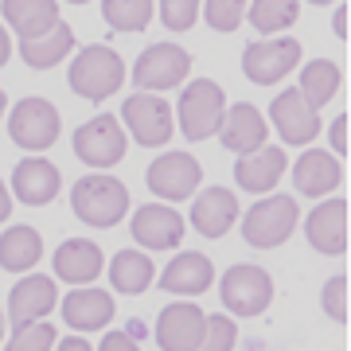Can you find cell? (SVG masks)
<instances>
[{
  "label": "cell",
  "mask_w": 351,
  "mask_h": 351,
  "mask_svg": "<svg viewBox=\"0 0 351 351\" xmlns=\"http://www.w3.org/2000/svg\"><path fill=\"white\" fill-rule=\"evenodd\" d=\"M8 55H12V43H8V32H4V24H0V66L8 63Z\"/></svg>",
  "instance_id": "obj_41"
},
{
  "label": "cell",
  "mask_w": 351,
  "mask_h": 351,
  "mask_svg": "<svg viewBox=\"0 0 351 351\" xmlns=\"http://www.w3.org/2000/svg\"><path fill=\"white\" fill-rule=\"evenodd\" d=\"M332 27H336V36H348V12H343V8L332 16Z\"/></svg>",
  "instance_id": "obj_42"
},
{
  "label": "cell",
  "mask_w": 351,
  "mask_h": 351,
  "mask_svg": "<svg viewBox=\"0 0 351 351\" xmlns=\"http://www.w3.org/2000/svg\"><path fill=\"white\" fill-rule=\"evenodd\" d=\"M176 117H180V129L188 141H207L219 133L223 125V113H226V98H223V86L211 82V78H195L184 86L180 94V106H176Z\"/></svg>",
  "instance_id": "obj_3"
},
{
  "label": "cell",
  "mask_w": 351,
  "mask_h": 351,
  "mask_svg": "<svg viewBox=\"0 0 351 351\" xmlns=\"http://www.w3.org/2000/svg\"><path fill=\"white\" fill-rule=\"evenodd\" d=\"M71 90H75L78 98H90V101H101L117 94L121 82H125V63H121V55L106 43H94V47L78 51L75 63H71Z\"/></svg>",
  "instance_id": "obj_2"
},
{
  "label": "cell",
  "mask_w": 351,
  "mask_h": 351,
  "mask_svg": "<svg viewBox=\"0 0 351 351\" xmlns=\"http://www.w3.org/2000/svg\"><path fill=\"white\" fill-rule=\"evenodd\" d=\"M59 304V293H55V281L43 274H27L24 281H16V289L8 293V320L12 328L36 324Z\"/></svg>",
  "instance_id": "obj_14"
},
{
  "label": "cell",
  "mask_w": 351,
  "mask_h": 351,
  "mask_svg": "<svg viewBox=\"0 0 351 351\" xmlns=\"http://www.w3.org/2000/svg\"><path fill=\"white\" fill-rule=\"evenodd\" d=\"M59 110L47 98H24L16 101V110L8 113V137L27 152H43L59 141Z\"/></svg>",
  "instance_id": "obj_6"
},
{
  "label": "cell",
  "mask_w": 351,
  "mask_h": 351,
  "mask_svg": "<svg viewBox=\"0 0 351 351\" xmlns=\"http://www.w3.org/2000/svg\"><path fill=\"white\" fill-rule=\"evenodd\" d=\"M308 4H332V0H308Z\"/></svg>",
  "instance_id": "obj_46"
},
{
  "label": "cell",
  "mask_w": 351,
  "mask_h": 351,
  "mask_svg": "<svg viewBox=\"0 0 351 351\" xmlns=\"http://www.w3.org/2000/svg\"><path fill=\"white\" fill-rule=\"evenodd\" d=\"M246 4L250 0H207V24L215 32H234L246 16Z\"/></svg>",
  "instance_id": "obj_34"
},
{
  "label": "cell",
  "mask_w": 351,
  "mask_h": 351,
  "mask_svg": "<svg viewBox=\"0 0 351 351\" xmlns=\"http://www.w3.org/2000/svg\"><path fill=\"white\" fill-rule=\"evenodd\" d=\"M219 137L230 152H254L262 149L265 137H269V125H265V117L254 110L250 101H239V106H230L223 113V125H219Z\"/></svg>",
  "instance_id": "obj_19"
},
{
  "label": "cell",
  "mask_w": 351,
  "mask_h": 351,
  "mask_svg": "<svg viewBox=\"0 0 351 351\" xmlns=\"http://www.w3.org/2000/svg\"><path fill=\"white\" fill-rule=\"evenodd\" d=\"M239 219V199L234 191L226 188H207L195 195V207H191V226L199 230L203 239H223L226 230Z\"/></svg>",
  "instance_id": "obj_21"
},
{
  "label": "cell",
  "mask_w": 351,
  "mask_h": 351,
  "mask_svg": "<svg viewBox=\"0 0 351 351\" xmlns=\"http://www.w3.org/2000/svg\"><path fill=\"white\" fill-rule=\"evenodd\" d=\"M339 82H343V75H339V66L332 63V59H313V63H304V71H301L297 94H301L313 110H320V106H328V101L336 98Z\"/></svg>",
  "instance_id": "obj_29"
},
{
  "label": "cell",
  "mask_w": 351,
  "mask_h": 351,
  "mask_svg": "<svg viewBox=\"0 0 351 351\" xmlns=\"http://www.w3.org/2000/svg\"><path fill=\"white\" fill-rule=\"evenodd\" d=\"M55 348V328L36 320V324L16 328L12 339H8V351H51Z\"/></svg>",
  "instance_id": "obj_33"
},
{
  "label": "cell",
  "mask_w": 351,
  "mask_h": 351,
  "mask_svg": "<svg viewBox=\"0 0 351 351\" xmlns=\"http://www.w3.org/2000/svg\"><path fill=\"white\" fill-rule=\"evenodd\" d=\"M219 293H223V304L234 316H258L274 301V281L258 265H234V269H226Z\"/></svg>",
  "instance_id": "obj_10"
},
{
  "label": "cell",
  "mask_w": 351,
  "mask_h": 351,
  "mask_svg": "<svg viewBox=\"0 0 351 351\" xmlns=\"http://www.w3.org/2000/svg\"><path fill=\"white\" fill-rule=\"evenodd\" d=\"M269 117H274V125L285 145H313L316 133H320V117L297 90L277 94L274 106H269Z\"/></svg>",
  "instance_id": "obj_13"
},
{
  "label": "cell",
  "mask_w": 351,
  "mask_h": 351,
  "mask_svg": "<svg viewBox=\"0 0 351 351\" xmlns=\"http://www.w3.org/2000/svg\"><path fill=\"white\" fill-rule=\"evenodd\" d=\"M343 289H348V281L343 277H332L324 285V308L332 320H348V304H343Z\"/></svg>",
  "instance_id": "obj_36"
},
{
  "label": "cell",
  "mask_w": 351,
  "mask_h": 351,
  "mask_svg": "<svg viewBox=\"0 0 351 351\" xmlns=\"http://www.w3.org/2000/svg\"><path fill=\"white\" fill-rule=\"evenodd\" d=\"M8 215H12V195H8L4 180H0V223H8Z\"/></svg>",
  "instance_id": "obj_40"
},
{
  "label": "cell",
  "mask_w": 351,
  "mask_h": 351,
  "mask_svg": "<svg viewBox=\"0 0 351 351\" xmlns=\"http://www.w3.org/2000/svg\"><path fill=\"white\" fill-rule=\"evenodd\" d=\"M101 250L98 242H86V239H71L55 250V274L71 281V285H90L94 277L101 274Z\"/></svg>",
  "instance_id": "obj_24"
},
{
  "label": "cell",
  "mask_w": 351,
  "mask_h": 351,
  "mask_svg": "<svg viewBox=\"0 0 351 351\" xmlns=\"http://www.w3.org/2000/svg\"><path fill=\"white\" fill-rule=\"evenodd\" d=\"M301 63V43L297 39H262L242 51V71L258 86H274Z\"/></svg>",
  "instance_id": "obj_11"
},
{
  "label": "cell",
  "mask_w": 351,
  "mask_h": 351,
  "mask_svg": "<svg viewBox=\"0 0 351 351\" xmlns=\"http://www.w3.org/2000/svg\"><path fill=\"white\" fill-rule=\"evenodd\" d=\"M339 180H343V168H339V160L324 149L301 152L297 164H293V184H297V191H301V195H313V199L336 191Z\"/></svg>",
  "instance_id": "obj_20"
},
{
  "label": "cell",
  "mask_w": 351,
  "mask_h": 351,
  "mask_svg": "<svg viewBox=\"0 0 351 351\" xmlns=\"http://www.w3.org/2000/svg\"><path fill=\"white\" fill-rule=\"evenodd\" d=\"M4 20L20 39H36L59 24L55 0H4Z\"/></svg>",
  "instance_id": "obj_25"
},
{
  "label": "cell",
  "mask_w": 351,
  "mask_h": 351,
  "mask_svg": "<svg viewBox=\"0 0 351 351\" xmlns=\"http://www.w3.org/2000/svg\"><path fill=\"white\" fill-rule=\"evenodd\" d=\"M4 106H8V98H4V90H0V117H4Z\"/></svg>",
  "instance_id": "obj_44"
},
{
  "label": "cell",
  "mask_w": 351,
  "mask_h": 351,
  "mask_svg": "<svg viewBox=\"0 0 351 351\" xmlns=\"http://www.w3.org/2000/svg\"><path fill=\"white\" fill-rule=\"evenodd\" d=\"M101 351H141V348L129 332H106L101 336Z\"/></svg>",
  "instance_id": "obj_37"
},
{
  "label": "cell",
  "mask_w": 351,
  "mask_h": 351,
  "mask_svg": "<svg viewBox=\"0 0 351 351\" xmlns=\"http://www.w3.org/2000/svg\"><path fill=\"white\" fill-rule=\"evenodd\" d=\"M304 234L313 242V250L339 258L343 246H348V203L328 199L320 207H313V215L304 219Z\"/></svg>",
  "instance_id": "obj_17"
},
{
  "label": "cell",
  "mask_w": 351,
  "mask_h": 351,
  "mask_svg": "<svg viewBox=\"0 0 351 351\" xmlns=\"http://www.w3.org/2000/svg\"><path fill=\"white\" fill-rule=\"evenodd\" d=\"M101 16L113 32H145L152 20V0H101Z\"/></svg>",
  "instance_id": "obj_31"
},
{
  "label": "cell",
  "mask_w": 351,
  "mask_h": 351,
  "mask_svg": "<svg viewBox=\"0 0 351 351\" xmlns=\"http://www.w3.org/2000/svg\"><path fill=\"white\" fill-rule=\"evenodd\" d=\"M110 281L117 293H145V289L156 281V265L149 262V254H137V250H121L113 254L110 262Z\"/></svg>",
  "instance_id": "obj_28"
},
{
  "label": "cell",
  "mask_w": 351,
  "mask_h": 351,
  "mask_svg": "<svg viewBox=\"0 0 351 351\" xmlns=\"http://www.w3.org/2000/svg\"><path fill=\"white\" fill-rule=\"evenodd\" d=\"M121 121H125V129L133 133L137 145H145V149H160V145L172 141L176 113H172V106H168L160 94H145V90H141V94L125 98V106H121Z\"/></svg>",
  "instance_id": "obj_5"
},
{
  "label": "cell",
  "mask_w": 351,
  "mask_h": 351,
  "mask_svg": "<svg viewBox=\"0 0 351 351\" xmlns=\"http://www.w3.org/2000/svg\"><path fill=\"white\" fill-rule=\"evenodd\" d=\"M0 339H4V313H0Z\"/></svg>",
  "instance_id": "obj_45"
},
{
  "label": "cell",
  "mask_w": 351,
  "mask_h": 351,
  "mask_svg": "<svg viewBox=\"0 0 351 351\" xmlns=\"http://www.w3.org/2000/svg\"><path fill=\"white\" fill-rule=\"evenodd\" d=\"M59 188H63V176H59V168L51 160H43V156H27V160L16 164L12 172V191L16 199L27 203V207H43V203H51L55 195H59Z\"/></svg>",
  "instance_id": "obj_16"
},
{
  "label": "cell",
  "mask_w": 351,
  "mask_h": 351,
  "mask_svg": "<svg viewBox=\"0 0 351 351\" xmlns=\"http://www.w3.org/2000/svg\"><path fill=\"white\" fill-rule=\"evenodd\" d=\"M149 191L156 195V199H188V195H195V188H199V180H203V168L199 160L191 156V152H164V156H156V160L149 164Z\"/></svg>",
  "instance_id": "obj_7"
},
{
  "label": "cell",
  "mask_w": 351,
  "mask_h": 351,
  "mask_svg": "<svg viewBox=\"0 0 351 351\" xmlns=\"http://www.w3.org/2000/svg\"><path fill=\"white\" fill-rule=\"evenodd\" d=\"M113 313H117V304H113L110 293H101V289H75L71 297L63 301V320L75 332H98V328H106L113 320Z\"/></svg>",
  "instance_id": "obj_23"
},
{
  "label": "cell",
  "mask_w": 351,
  "mask_h": 351,
  "mask_svg": "<svg viewBox=\"0 0 351 351\" xmlns=\"http://www.w3.org/2000/svg\"><path fill=\"white\" fill-rule=\"evenodd\" d=\"M348 152V117H336L332 121V156Z\"/></svg>",
  "instance_id": "obj_38"
},
{
  "label": "cell",
  "mask_w": 351,
  "mask_h": 351,
  "mask_svg": "<svg viewBox=\"0 0 351 351\" xmlns=\"http://www.w3.org/2000/svg\"><path fill=\"white\" fill-rule=\"evenodd\" d=\"M234 339H239V328L226 313L207 316V328H203V339L195 351H234Z\"/></svg>",
  "instance_id": "obj_32"
},
{
  "label": "cell",
  "mask_w": 351,
  "mask_h": 351,
  "mask_svg": "<svg viewBox=\"0 0 351 351\" xmlns=\"http://www.w3.org/2000/svg\"><path fill=\"white\" fill-rule=\"evenodd\" d=\"M39 258H43V239H39V230H32V226H8V230L0 234V265H4L8 274H27V269H36Z\"/></svg>",
  "instance_id": "obj_26"
},
{
  "label": "cell",
  "mask_w": 351,
  "mask_h": 351,
  "mask_svg": "<svg viewBox=\"0 0 351 351\" xmlns=\"http://www.w3.org/2000/svg\"><path fill=\"white\" fill-rule=\"evenodd\" d=\"M66 4H86V0H66Z\"/></svg>",
  "instance_id": "obj_47"
},
{
  "label": "cell",
  "mask_w": 351,
  "mask_h": 351,
  "mask_svg": "<svg viewBox=\"0 0 351 351\" xmlns=\"http://www.w3.org/2000/svg\"><path fill=\"white\" fill-rule=\"evenodd\" d=\"M289 168V156L281 149H274V145H262V149L254 152H242L239 164H234V180H239V188L246 191H274L277 180L285 176Z\"/></svg>",
  "instance_id": "obj_18"
},
{
  "label": "cell",
  "mask_w": 351,
  "mask_h": 351,
  "mask_svg": "<svg viewBox=\"0 0 351 351\" xmlns=\"http://www.w3.org/2000/svg\"><path fill=\"white\" fill-rule=\"evenodd\" d=\"M71 51H75V32H71L63 20L36 39H20V55H24V63L36 66V71H47V66L63 63Z\"/></svg>",
  "instance_id": "obj_27"
},
{
  "label": "cell",
  "mask_w": 351,
  "mask_h": 351,
  "mask_svg": "<svg viewBox=\"0 0 351 351\" xmlns=\"http://www.w3.org/2000/svg\"><path fill=\"white\" fill-rule=\"evenodd\" d=\"M191 71V55L176 43H152L145 55L133 66V86H141L145 94H156V90H172L180 86Z\"/></svg>",
  "instance_id": "obj_9"
},
{
  "label": "cell",
  "mask_w": 351,
  "mask_h": 351,
  "mask_svg": "<svg viewBox=\"0 0 351 351\" xmlns=\"http://www.w3.org/2000/svg\"><path fill=\"white\" fill-rule=\"evenodd\" d=\"M51 351H94V348H90V343H86L82 336H66L63 343H59V348H51Z\"/></svg>",
  "instance_id": "obj_39"
},
{
  "label": "cell",
  "mask_w": 351,
  "mask_h": 351,
  "mask_svg": "<svg viewBox=\"0 0 351 351\" xmlns=\"http://www.w3.org/2000/svg\"><path fill=\"white\" fill-rule=\"evenodd\" d=\"M207 328V313L191 301H176L168 304L156 320V343L160 351H195Z\"/></svg>",
  "instance_id": "obj_12"
},
{
  "label": "cell",
  "mask_w": 351,
  "mask_h": 351,
  "mask_svg": "<svg viewBox=\"0 0 351 351\" xmlns=\"http://www.w3.org/2000/svg\"><path fill=\"white\" fill-rule=\"evenodd\" d=\"M297 199H289V195H269V199L254 203L246 219H242V239L258 246V250H274L281 242L293 234V226H297Z\"/></svg>",
  "instance_id": "obj_4"
},
{
  "label": "cell",
  "mask_w": 351,
  "mask_h": 351,
  "mask_svg": "<svg viewBox=\"0 0 351 351\" xmlns=\"http://www.w3.org/2000/svg\"><path fill=\"white\" fill-rule=\"evenodd\" d=\"M250 24L262 36H277L297 24V0H250Z\"/></svg>",
  "instance_id": "obj_30"
},
{
  "label": "cell",
  "mask_w": 351,
  "mask_h": 351,
  "mask_svg": "<svg viewBox=\"0 0 351 351\" xmlns=\"http://www.w3.org/2000/svg\"><path fill=\"white\" fill-rule=\"evenodd\" d=\"M71 207L86 226H117L129 211V188L113 176H82L71 188Z\"/></svg>",
  "instance_id": "obj_1"
},
{
  "label": "cell",
  "mask_w": 351,
  "mask_h": 351,
  "mask_svg": "<svg viewBox=\"0 0 351 351\" xmlns=\"http://www.w3.org/2000/svg\"><path fill=\"white\" fill-rule=\"evenodd\" d=\"M133 239L145 250H176L180 239H184V219L172 207H164V203L137 207V215H133Z\"/></svg>",
  "instance_id": "obj_15"
},
{
  "label": "cell",
  "mask_w": 351,
  "mask_h": 351,
  "mask_svg": "<svg viewBox=\"0 0 351 351\" xmlns=\"http://www.w3.org/2000/svg\"><path fill=\"white\" fill-rule=\"evenodd\" d=\"M125 332H129L133 339H141V336H145V324H141V320H129V328H125Z\"/></svg>",
  "instance_id": "obj_43"
},
{
  "label": "cell",
  "mask_w": 351,
  "mask_h": 351,
  "mask_svg": "<svg viewBox=\"0 0 351 351\" xmlns=\"http://www.w3.org/2000/svg\"><path fill=\"white\" fill-rule=\"evenodd\" d=\"M199 4L203 0H160V20L172 32H188L199 16Z\"/></svg>",
  "instance_id": "obj_35"
},
{
  "label": "cell",
  "mask_w": 351,
  "mask_h": 351,
  "mask_svg": "<svg viewBox=\"0 0 351 351\" xmlns=\"http://www.w3.org/2000/svg\"><path fill=\"white\" fill-rule=\"evenodd\" d=\"M215 281V265L207 254H176L172 262L164 265L160 274V285L168 289V293H180V297H199V293H207Z\"/></svg>",
  "instance_id": "obj_22"
},
{
  "label": "cell",
  "mask_w": 351,
  "mask_h": 351,
  "mask_svg": "<svg viewBox=\"0 0 351 351\" xmlns=\"http://www.w3.org/2000/svg\"><path fill=\"white\" fill-rule=\"evenodd\" d=\"M75 156L82 164H90V168H113L125 156V129H121V121L110 117V113H98L86 125H78Z\"/></svg>",
  "instance_id": "obj_8"
}]
</instances>
